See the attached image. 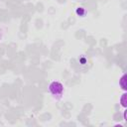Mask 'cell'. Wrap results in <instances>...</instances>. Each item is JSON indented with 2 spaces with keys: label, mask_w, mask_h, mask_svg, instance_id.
<instances>
[{
  "label": "cell",
  "mask_w": 127,
  "mask_h": 127,
  "mask_svg": "<svg viewBox=\"0 0 127 127\" xmlns=\"http://www.w3.org/2000/svg\"><path fill=\"white\" fill-rule=\"evenodd\" d=\"M75 13H76L78 16H80V17H84V16L86 15V10H85V8H83V7H78V8H76Z\"/></svg>",
  "instance_id": "cell-2"
},
{
  "label": "cell",
  "mask_w": 127,
  "mask_h": 127,
  "mask_svg": "<svg viewBox=\"0 0 127 127\" xmlns=\"http://www.w3.org/2000/svg\"><path fill=\"white\" fill-rule=\"evenodd\" d=\"M126 93H124V94H122V97L120 98V102H121V105L123 106V107H126Z\"/></svg>",
  "instance_id": "cell-3"
},
{
  "label": "cell",
  "mask_w": 127,
  "mask_h": 127,
  "mask_svg": "<svg viewBox=\"0 0 127 127\" xmlns=\"http://www.w3.org/2000/svg\"><path fill=\"white\" fill-rule=\"evenodd\" d=\"M49 91L53 96L60 98L64 93V85L60 81H52L49 84Z\"/></svg>",
  "instance_id": "cell-1"
}]
</instances>
